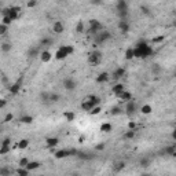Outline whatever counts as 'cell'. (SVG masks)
I'll return each instance as SVG.
<instances>
[{
	"mask_svg": "<svg viewBox=\"0 0 176 176\" xmlns=\"http://www.w3.org/2000/svg\"><path fill=\"white\" fill-rule=\"evenodd\" d=\"M88 25H89V28H88V32L91 33V35H94V36H96L98 33H100V30H102V24L98 21V19H89L88 21Z\"/></svg>",
	"mask_w": 176,
	"mask_h": 176,
	"instance_id": "obj_3",
	"label": "cell"
},
{
	"mask_svg": "<svg viewBox=\"0 0 176 176\" xmlns=\"http://www.w3.org/2000/svg\"><path fill=\"white\" fill-rule=\"evenodd\" d=\"M118 29L121 30V33H128V30H130V24L125 21V19H120V22H118Z\"/></svg>",
	"mask_w": 176,
	"mask_h": 176,
	"instance_id": "obj_11",
	"label": "cell"
},
{
	"mask_svg": "<svg viewBox=\"0 0 176 176\" xmlns=\"http://www.w3.org/2000/svg\"><path fill=\"white\" fill-rule=\"evenodd\" d=\"M132 58H135L134 48H128V50L125 51V59H127V61H130V59H132Z\"/></svg>",
	"mask_w": 176,
	"mask_h": 176,
	"instance_id": "obj_32",
	"label": "cell"
},
{
	"mask_svg": "<svg viewBox=\"0 0 176 176\" xmlns=\"http://www.w3.org/2000/svg\"><path fill=\"white\" fill-rule=\"evenodd\" d=\"M55 158L57 160H62V158H66V157H69L70 155V150H66V149H63V150H58L55 151Z\"/></svg>",
	"mask_w": 176,
	"mask_h": 176,
	"instance_id": "obj_12",
	"label": "cell"
},
{
	"mask_svg": "<svg viewBox=\"0 0 176 176\" xmlns=\"http://www.w3.org/2000/svg\"><path fill=\"white\" fill-rule=\"evenodd\" d=\"M22 81H24V77H19L18 80H17L14 84H11L10 87H8V91H10V94L11 95H17V94L19 92V89H21V87H22Z\"/></svg>",
	"mask_w": 176,
	"mask_h": 176,
	"instance_id": "obj_5",
	"label": "cell"
},
{
	"mask_svg": "<svg viewBox=\"0 0 176 176\" xmlns=\"http://www.w3.org/2000/svg\"><path fill=\"white\" fill-rule=\"evenodd\" d=\"M95 149L99 150V151H102L105 149V143H99V145H96V146H95Z\"/></svg>",
	"mask_w": 176,
	"mask_h": 176,
	"instance_id": "obj_52",
	"label": "cell"
},
{
	"mask_svg": "<svg viewBox=\"0 0 176 176\" xmlns=\"http://www.w3.org/2000/svg\"><path fill=\"white\" fill-rule=\"evenodd\" d=\"M110 80V74L107 72H102L98 74V77H96V81L98 83H106V81H109Z\"/></svg>",
	"mask_w": 176,
	"mask_h": 176,
	"instance_id": "obj_15",
	"label": "cell"
},
{
	"mask_svg": "<svg viewBox=\"0 0 176 176\" xmlns=\"http://www.w3.org/2000/svg\"><path fill=\"white\" fill-rule=\"evenodd\" d=\"M11 48H12V46H11V43H10V42L1 43V51H3V52H10V51H11Z\"/></svg>",
	"mask_w": 176,
	"mask_h": 176,
	"instance_id": "obj_26",
	"label": "cell"
},
{
	"mask_svg": "<svg viewBox=\"0 0 176 176\" xmlns=\"http://www.w3.org/2000/svg\"><path fill=\"white\" fill-rule=\"evenodd\" d=\"M73 52H74V47L70 46V44L61 46L57 50V52H55V59H58V61H62V59H65L66 57L72 55Z\"/></svg>",
	"mask_w": 176,
	"mask_h": 176,
	"instance_id": "obj_2",
	"label": "cell"
},
{
	"mask_svg": "<svg viewBox=\"0 0 176 176\" xmlns=\"http://www.w3.org/2000/svg\"><path fill=\"white\" fill-rule=\"evenodd\" d=\"M28 55H29V58L37 57V55H39V50H37L36 47H35V48L32 47V48H29V51H28Z\"/></svg>",
	"mask_w": 176,
	"mask_h": 176,
	"instance_id": "obj_33",
	"label": "cell"
},
{
	"mask_svg": "<svg viewBox=\"0 0 176 176\" xmlns=\"http://www.w3.org/2000/svg\"><path fill=\"white\" fill-rule=\"evenodd\" d=\"M40 43H42L43 46H51V44H52V39H50V37H44Z\"/></svg>",
	"mask_w": 176,
	"mask_h": 176,
	"instance_id": "obj_41",
	"label": "cell"
},
{
	"mask_svg": "<svg viewBox=\"0 0 176 176\" xmlns=\"http://www.w3.org/2000/svg\"><path fill=\"white\" fill-rule=\"evenodd\" d=\"M134 54H135V58L146 59V58H149L153 54V50H151V47L146 42H138L136 43V47L134 48Z\"/></svg>",
	"mask_w": 176,
	"mask_h": 176,
	"instance_id": "obj_1",
	"label": "cell"
},
{
	"mask_svg": "<svg viewBox=\"0 0 176 176\" xmlns=\"http://www.w3.org/2000/svg\"><path fill=\"white\" fill-rule=\"evenodd\" d=\"M10 145H11L10 138H6V139H3V142H1V146H10Z\"/></svg>",
	"mask_w": 176,
	"mask_h": 176,
	"instance_id": "obj_51",
	"label": "cell"
},
{
	"mask_svg": "<svg viewBox=\"0 0 176 176\" xmlns=\"http://www.w3.org/2000/svg\"><path fill=\"white\" fill-rule=\"evenodd\" d=\"M11 22H12V21H11L10 17H3V18H1V24H3V25H7V26H8Z\"/></svg>",
	"mask_w": 176,
	"mask_h": 176,
	"instance_id": "obj_45",
	"label": "cell"
},
{
	"mask_svg": "<svg viewBox=\"0 0 176 176\" xmlns=\"http://www.w3.org/2000/svg\"><path fill=\"white\" fill-rule=\"evenodd\" d=\"M22 124H32L33 123V117L32 116H22L21 118H19Z\"/></svg>",
	"mask_w": 176,
	"mask_h": 176,
	"instance_id": "obj_27",
	"label": "cell"
},
{
	"mask_svg": "<svg viewBox=\"0 0 176 176\" xmlns=\"http://www.w3.org/2000/svg\"><path fill=\"white\" fill-rule=\"evenodd\" d=\"M0 175H1V176H10V175H11V171L8 169V168L3 166V168L0 169Z\"/></svg>",
	"mask_w": 176,
	"mask_h": 176,
	"instance_id": "obj_38",
	"label": "cell"
},
{
	"mask_svg": "<svg viewBox=\"0 0 176 176\" xmlns=\"http://www.w3.org/2000/svg\"><path fill=\"white\" fill-rule=\"evenodd\" d=\"M125 168V162L124 161H120V162H116V165H114V172H120L123 171Z\"/></svg>",
	"mask_w": 176,
	"mask_h": 176,
	"instance_id": "obj_28",
	"label": "cell"
},
{
	"mask_svg": "<svg viewBox=\"0 0 176 176\" xmlns=\"http://www.w3.org/2000/svg\"><path fill=\"white\" fill-rule=\"evenodd\" d=\"M29 172L26 168H18L17 169V173H18V176H29Z\"/></svg>",
	"mask_w": 176,
	"mask_h": 176,
	"instance_id": "obj_34",
	"label": "cell"
},
{
	"mask_svg": "<svg viewBox=\"0 0 176 176\" xmlns=\"http://www.w3.org/2000/svg\"><path fill=\"white\" fill-rule=\"evenodd\" d=\"M140 112H142L143 114H150L151 112H153V107H151L150 105H143L142 109H140Z\"/></svg>",
	"mask_w": 176,
	"mask_h": 176,
	"instance_id": "obj_30",
	"label": "cell"
},
{
	"mask_svg": "<svg viewBox=\"0 0 176 176\" xmlns=\"http://www.w3.org/2000/svg\"><path fill=\"white\" fill-rule=\"evenodd\" d=\"M40 59H42V62L47 63V62H50L52 59V54L50 51H43L40 52Z\"/></svg>",
	"mask_w": 176,
	"mask_h": 176,
	"instance_id": "obj_17",
	"label": "cell"
},
{
	"mask_svg": "<svg viewBox=\"0 0 176 176\" xmlns=\"http://www.w3.org/2000/svg\"><path fill=\"white\" fill-rule=\"evenodd\" d=\"M12 118H14V116H12L11 113H7L6 114V117H4V120H3V123H10Z\"/></svg>",
	"mask_w": 176,
	"mask_h": 176,
	"instance_id": "obj_47",
	"label": "cell"
},
{
	"mask_svg": "<svg viewBox=\"0 0 176 176\" xmlns=\"http://www.w3.org/2000/svg\"><path fill=\"white\" fill-rule=\"evenodd\" d=\"M164 40H165V36H155V37H153L151 43H153V44H160V43H162Z\"/></svg>",
	"mask_w": 176,
	"mask_h": 176,
	"instance_id": "obj_35",
	"label": "cell"
},
{
	"mask_svg": "<svg viewBox=\"0 0 176 176\" xmlns=\"http://www.w3.org/2000/svg\"><path fill=\"white\" fill-rule=\"evenodd\" d=\"M135 127H136V124H135L134 121H130V123H128V128H130L131 131H134V130H135Z\"/></svg>",
	"mask_w": 176,
	"mask_h": 176,
	"instance_id": "obj_53",
	"label": "cell"
},
{
	"mask_svg": "<svg viewBox=\"0 0 176 176\" xmlns=\"http://www.w3.org/2000/svg\"><path fill=\"white\" fill-rule=\"evenodd\" d=\"M17 146H18L21 150H24V149H26V147L29 146V140H28V139H21L19 142H18V145H17Z\"/></svg>",
	"mask_w": 176,
	"mask_h": 176,
	"instance_id": "obj_29",
	"label": "cell"
},
{
	"mask_svg": "<svg viewBox=\"0 0 176 176\" xmlns=\"http://www.w3.org/2000/svg\"><path fill=\"white\" fill-rule=\"evenodd\" d=\"M40 176H44V175H40Z\"/></svg>",
	"mask_w": 176,
	"mask_h": 176,
	"instance_id": "obj_61",
	"label": "cell"
},
{
	"mask_svg": "<svg viewBox=\"0 0 176 176\" xmlns=\"http://www.w3.org/2000/svg\"><path fill=\"white\" fill-rule=\"evenodd\" d=\"M116 8H117V12L118 11H128V3L125 0H118L116 3Z\"/></svg>",
	"mask_w": 176,
	"mask_h": 176,
	"instance_id": "obj_14",
	"label": "cell"
},
{
	"mask_svg": "<svg viewBox=\"0 0 176 176\" xmlns=\"http://www.w3.org/2000/svg\"><path fill=\"white\" fill-rule=\"evenodd\" d=\"M175 77H176V72H175Z\"/></svg>",
	"mask_w": 176,
	"mask_h": 176,
	"instance_id": "obj_59",
	"label": "cell"
},
{
	"mask_svg": "<svg viewBox=\"0 0 176 176\" xmlns=\"http://www.w3.org/2000/svg\"><path fill=\"white\" fill-rule=\"evenodd\" d=\"M40 98H42L43 102H46V103H48V102H50V94H47V92H42V95H40Z\"/></svg>",
	"mask_w": 176,
	"mask_h": 176,
	"instance_id": "obj_39",
	"label": "cell"
},
{
	"mask_svg": "<svg viewBox=\"0 0 176 176\" xmlns=\"http://www.w3.org/2000/svg\"><path fill=\"white\" fill-rule=\"evenodd\" d=\"M113 130V127L110 123H103V124L100 125V132H105V134H107V132H112Z\"/></svg>",
	"mask_w": 176,
	"mask_h": 176,
	"instance_id": "obj_23",
	"label": "cell"
},
{
	"mask_svg": "<svg viewBox=\"0 0 176 176\" xmlns=\"http://www.w3.org/2000/svg\"><path fill=\"white\" fill-rule=\"evenodd\" d=\"M135 112H136V103H135L134 100H131L125 106V113H127V116H132Z\"/></svg>",
	"mask_w": 176,
	"mask_h": 176,
	"instance_id": "obj_9",
	"label": "cell"
},
{
	"mask_svg": "<svg viewBox=\"0 0 176 176\" xmlns=\"http://www.w3.org/2000/svg\"><path fill=\"white\" fill-rule=\"evenodd\" d=\"M87 99L89 102H92L94 106H99V103H100V98L96 95H89V96H87Z\"/></svg>",
	"mask_w": 176,
	"mask_h": 176,
	"instance_id": "obj_24",
	"label": "cell"
},
{
	"mask_svg": "<svg viewBox=\"0 0 176 176\" xmlns=\"http://www.w3.org/2000/svg\"><path fill=\"white\" fill-rule=\"evenodd\" d=\"M6 105H7V100H6V99H1V103H0V107L3 109V107L6 106Z\"/></svg>",
	"mask_w": 176,
	"mask_h": 176,
	"instance_id": "obj_54",
	"label": "cell"
},
{
	"mask_svg": "<svg viewBox=\"0 0 176 176\" xmlns=\"http://www.w3.org/2000/svg\"><path fill=\"white\" fill-rule=\"evenodd\" d=\"M10 150H11L10 146H1V147H0V154H7Z\"/></svg>",
	"mask_w": 176,
	"mask_h": 176,
	"instance_id": "obj_43",
	"label": "cell"
},
{
	"mask_svg": "<svg viewBox=\"0 0 176 176\" xmlns=\"http://www.w3.org/2000/svg\"><path fill=\"white\" fill-rule=\"evenodd\" d=\"M29 162H30V161L28 160V158H25V157H24V158H21V160H19V168H26Z\"/></svg>",
	"mask_w": 176,
	"mask_h": 176,
	"instance_id": "obj_37",
	"label": "cell"
},
{
	"mask_svg": "<svg viewBox=\"0 0 176 176\" xmlns=\"http://www.w3.org/2000/svg\"><path fill=\"white\" fill-rule=\"evenodd\" d=\"M52 30L55 32L57 35H61V33L65 30V26H63V24L61 21H55L54 25H52Z\"/></svg>",
	"mask_w": 176,
	"mask_h": 176,
	"instance_id": "obj_10",
	"label": "cell"
},
{
	"mask_svg": "<svg viewBox=\"0 0 176 176\" xmlns=\"http://www.w3.org/2000/svg\"><path fill=\"white\" fill-rule=\"evenodd\" d=\"M26 6H28L29 8H32V7H36V6H37V1H36V0H29V1L26 3Z\"/></svg>",
	"mask_w": 176,
	"mask_h": 176,
	"instance_id": "obj_49",
	"label": "cell"
},
{
	"mask_svg": "<svg viewBox=\"0 0 176 176\" xmlns=\"http://www.w3.org/2000/svg\"><path fill=\"white\" fill-rule=\"evenodd\" d=\"M149 164H150V161L147 158H142L140 160V166H149Z\"/></svg>",
	"mask_w": 176,
	"mask_h": 176,
	"instance_id": "obj_50",
	"label": "cell"
},
{
	"mask_svg": "<svg viewBox=\"0 0 176 176\" xmlns=\"http://www.w3.org/2000/svg\"><path fill=\"white\" fill-rule=\"evenodd\" d=\"M91 3H92V4H96V6H98V4H102V1H91Z\"/></svg>",
	"mask_w": 176,
	"mask_h": 176,
	"instance_id": "obj_56",
	"label": "cell"
},
{
	"mask_svg": "<svg viewBox=\"0 0 176 176\" xmlns=\"http://www.w3.org/2000/svg\"><path fill=\"white\" fill-rule=\"evenodd\" d=\"M175 130H176V127H175Z\"/></svg>",
	"mask_w": 176,
	"mask_h": 176,
	"instance_id": "obj_62",
	"label": "cell"
},
{
	"mask_svg": "<svg viewBox=\"0 0 176 176\" xmlns=\"http://www.w3.org/2000/svg\"><path fill=\"white\" fill-rule=\"evenodd\" d=\"M175 15H176V11H175Z\"/></svg>",
	"mask_w": 176,
	"mask_h": 176,
	"instance_id": "obj_60",
	"label": "cell"
},
{
	"mask_svg": "<svg viewBox=\"0 0 176 176\" xmlns=\"http://www.w3.org/2000/svg\"><path fill=\"white\" fill-rule=\"evenodd\" d=\"M87 61H88V63H91V65H98V63L100 62V52H98V51L89 52Z\"/></svg>",
	"mask_w": 176,
	"mask_h": 176,
	"instance_id": "obj_6",
	"label": "cell"
},
{
	"mask_svg": "<svg viewBox=\"0 0 176 176\" xmlns=\"http://www.w3.org/2000/svg\"><path fill=\"white\" fill-rule=\"evenodd\" d=\"M173 26H175V28H176V21H175V24H173Z\"/></svg>",
	"mask_w": 176,
	"mask_h": 176,
	"instance_id": "obj_58",
	"label": "cell"
},
{
	"mask_svg": "<svg viewBox=\"0 0 176 176\" xmlns=\"http://www.w3.org/2000/svg\"><path fill=\"white\" fill-rule=\"evenodd\" d=\"M112 39V35H110L109 32H100V33H98L96 36H95V44H103L105 42H107V40H110Z\"/></svg>",
	"mask_w": 176,
	"mask_h": 176,
	"instance_id": "obj_4",
	"label": "cell"
},
{
	"mask_svg": "<svg viewBox=\"0 0 176 176\" xmlns=\"http://www.w3.org/2000/svg\"><path fill=\"white\" fill-rule=\"evenodd\" d=\"M39 168H40V162L39 161H30L28 164V166H26L28 171H35V169H39Z\"/></svg>",
	"mask_w": 176,
	"mask_h": 176,
	"instance_id": "obj_22",
	"label": "cell"
},
{
	"mask_svg": "<svg viewBox=\"0 0 176 176\" xmlns=\"http://www.w3.org/2000/svg\"><path fill=\"white\" fill-rule=\"evenodd\" d=\"M124 91H125V87H124V84H121V83L116 84V85L112 88V92H113L114 95H117V96H118L121 92H124Z\"/></svg>",
	"mask_w": 176,
	"mask_h": 176,
	"instance_id": "obj_16",
	"label": "cell"
},
{
	"mask_svg": "<svg viewBox=\"0 0 176 176\" xmlns=\"http://www.w3.org/2000/svg\"><path fill=\"white\" fill-rule=\"evenodd\" d=\"M124 138H125V139H134V138H135V132L130 130L128 132H127V134L124 135Z\"/></svg>",
	"mask_w": 176,
	"mask_h": 176,
	"instance_id": "obj_46",
	"label": "cell"
},
{
	"mask_svg": "<svg viewBox=\"0 0 176 176\" xmlns=\"http://www.w3.org/2000/svg\"><path fill=\"white\" fill-rule=\"evenodd\" d=\"M121 113H123V109H121L120 106H114L113 109L110 110V114H112V116H120Z\"/></svg>",
	"mask_w": 176,
	"mask_h": 176,
	"instance_id": "obj_31",
	"label": "cell"
},
{
	"mask_svg": "<svg viewBox=\"0 0 176 176\" xmlns=\"http://www.w3.org/2000/svg\"><path fill=\"white\" fill-rule=\"evenodd\" d=\"M172 138L176 140V130H173V132H172Z\"/></svg>",
	"mask_w": 176,
	"mask_h": 176,
	"instance_id": "obj_55",
	"label": "cell"
},
{
	"mask_svg": "<svg viewBox=\"0 0 176 176\" xmlns=\"http://www.w3.org/2000/svg\"><path fill=\"white\" fill-rule=\"evenodd\" d=\"M59 100V94H50V102H58Z\"/></svg>",
	"mask_w": 176,
	"mask_h": 176,
	"instance_id": "obj_42",
	"label": "cell"
},
{
	"mask_svg": "<svg viewBox=\"0 0 176 176\" xmlns=\"http://www.w3.org/2000/svg\"><path fill=\"white\" fill-rule=\"evenodd\" d=\"M124 74H125V69H124V67H117V69L114 70L112 78H114V80H118V78H121Z\"/></svg>",
	"mask_w": 176,
	"mask_h": 176,
	"instance_id": "obj_18",
	"label": "cell"
},
{
	"mask_svg": "<svg viewBox=\"0 0 176 176\" xmlns=\"http://www.w3.org/2000/svg\"><path fill=\"white\" fill-rule=\"evenodd\" d=\"M76 157H77V158H80V160H84V161L92 160V158H94L92 154H88V153H84V151H78Z\"/></svg>",
	"mask_w": 176,
	"mask_h": 176,
	"instance_id": "obj_21",
	"label": "cell"
},
{
	"mask_svg": "<svg viewBox=\"0 0 176 176\" xmlns=\"http://www.w3.org/2000/svg\"><path fill=\"white\" fill-rule=\"evenodd\" d=\"M94 107H95V106L92 105V102H89L87 98H85V100H84L83 103H81V109H83L84 112H88V113H89V112H91Z\"/></svg>",
	"mask_w": 176,
	"mask_h": 176,
	"instance_id": "obj_19",
	"label": "cell"
},
{
	"mask_svg": "<svg viewBox=\"0 0 176 176\" xmlns=\"http://www.w3.org/2000/svg\"><path fill=\"white\" fill-rule=\"evenodd\" d=\"M140 10H142V14L145 15H150V8L146 7V6H140Z\"/></svg>",
	"mask_w": 176,
	"mask_h": 176,
	"instance_id": "obj_44",
	"label": "cell"
},
{
	"mask_svg": "<svg viewBox=\"0 0 176 176\" xmlns=\"http://www.w3.org/2000/svg\"><path fill=\"white\" fill-rule=\"evenodd\" d=\"M7 25H3V24H0V35H6L7 33Z\"/></svg>",
	"mask_w": 176,
	"mask_h": 176,
	"instance_id": "obj_48",
	"label": "cell"
},
{
	"mask_svg": "<svg viewBox=\"0 0 176 176\" xmlns=\"http://www.w3.org/2000/svg\"><path fill=\"white\" fill-rule=\"evenodd\" d=\"M117 98H118L121 102H125V103H128V102H131V100H132V94H131L130 91H124V92L120 94Z\"/></svg>",
	"mask_w": 176,
	"mask_h": 176,
	"instance_id": "obj_8",
	"label": "cell"
},
{
	"mask_svg": "<svg viewBox=\"0 0 176 176\" xmlns=\"http://www.w3.org/2000/svg\"><path fill=\"white\" fill-rule=\"evenodd\" d=\"M63 116H65V118H66L67 123H72V121H74V118H76V114L73 113V112H65Z\"/></svg>",
	"mask_w": 176,
	"mask_h": 176,
	"instance_id": "obj_25",
	"label": "cell"
},
{
	"mask_svg": "<svg viewBox=\"0 0 176 176\" xmlns=\"http://www.w3.org/2000/svg\"><path fill=\"white\" fill-rule=\"evenodd\" d=\"M161 155H172V157H176V145H171L164 147L162 150L160 151Z\"/></svg>",
	"mask_w": 176,
	"mask_h": 176,
	"instance_id": "obj_7",
	"label": "cell"
},
{
	"mask_svg": "<svg viewBox=\"0 0 176 176\" xmlns=\"http://www.w3.org/2000/svg\"><path fill=\"white\" fill-rule=\"evenodd\" d=\"M46 143H47V146H48L50 149H54L55 146H58L59 140H58V138H47V139H46Z\"/></svg>",
	"mask_w": 176,
	"mask_h": 176,
	"instance_id": "obj_20",
	"label": "cell"
},
{
	"mask_svg": "<svg viewBox=\"0 0 176 176\" xmlns=\"http://www.w3.org/2000/svg\"><path fill=\"white\" fill-rule=\"evenodd\" d=\"M142 176H151V175H149V173H145V175H142Z\"/></svg>",
	"mask_w": 176,
	"mask_h": 176,
	"instance_id": "obj_57",
	"label": "cell"
},
{
	"mask_svg": "<svg viewBox=\"0 0 176 176\" xmlns=\"http://www.w3.org/2000/svg\"><path fill=\"white\" fill-rule=\"evenodd\" d=\"M100 112H102L100 106H95V107H94V109L91 110V112H89V114H91V116H96V114H99Z\"/></svg>",
	"mask_w": 176,
	"mask_h": 176,
	"instance_id": "obj_40",
	"label": "cell"
},
{
	"mask_svg": "<svg viewBox=\"0 0 176 176\" xmlns=\"http://www.w3.org/2000/svg\"><path fill=\"white\" fill-rule=\"evenodd\" d=\"M76 32H77V33H83L84 32V22L83 21L77 22V25H76Z\"/></svg>",
	"mask_w": 176,
	"mask_h": 176,
	"instance_id": "obj_36",
	"label": "cell"
},
{
	"mask_svg": "<svg viewBox=\"0 0 176 176\" xmlns=\"http://www.w3.org/2000/svg\"><path fill=\"white\" fill-rule=\"evenodd\" d=\"M63 87L66 88L67 91H73V89L76 88V81H74L73 78H66V80L63 81Z\"/></svg>",
	"mask_w": 176,
	"mask_h": 176,
	"instance_id": "obj_13",
	"label": "cell"
}]
</instances>
